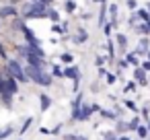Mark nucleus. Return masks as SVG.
Returning a JSON list of instances; mask_svg holds the SVG:
<instances>
[{
	"mask_svg": "<svg viewBox=\"0 0 150 140\" xmlns=\"http://www.w3.org/2000/svg\"><path fill=\"white\" fill-rule=\"evenodd\" d=\"M117 140H132V138H129V136H119Z\"/></svg>",
	"mask_w": 150,
	"mask_h": 140,
	"instance_id": "obj_43",
	"label": "nucleus"
},
{
	"mask_svg": "<svg viewBox=\"0 0 150 140\" xmlns=\"http://www.w3.org/2000/svg\"><path fill=\"white\" fill-rule=\"evenodd\" d=\"M136 134H138L140 140H146V138H148V128H146V124H140V126L136 128Z\"/></svg>",
	"mask_w": 150,
	"mask_h": 140,
	"instance_id": "obj_22",
	"label": "nucleus"
},
{
	"mask_svg": "<svg viewBox=\"0 0 150 140\" xmlns=\"http://www.w3.org/2000/svg\"><path fill=\"white\" fill-rule=\"evenodd\" d=\"M144 9H146V11L150 13V2H146V6H144Z\"/></svg>",
	"mask_w": 150,
	"mask_h": 140,
	"instance_id": "obj_45",
	"label": "nucleus"
},
{
	"mask_svg": "<svg viewBox=\"0 0 150 140\" xmlns=\"http://www.w3.org/2000/svg\"><path fill=\"white\" fill-rule=\"evenodd\" d=\"M123 58L127 60V64H129L132 68H138V66H140V62H142V58H140V56H136L134 52H125V54H123Z\"/></svg>",
	"mask_w": 150,
	"mask_h": 140,
	"instance_id": "obj_13",
	"label": "nucleus"
},
{
	"mask_svg": "<svg viewBox=\"0 0 150 140\" xmlns=\"http://www.w3.org/2000/svg\"><path fill=\"white\" fill-rule=\"evenodd\" d=\"M82 103H84V93H82V91H78V93H76V97L72 99L70 107H72V109H76V107H80Z\"/></svg>",
	"mask_w": 150,
	"mask_h": 140,
	"instance_id": "obj_19",
	"label": "nucleus"
},
{
	"mask_svg": "<svg viewBox=\"0 0 150 140\" xmlns=\"http://www.w3.org/2000/svg\"><path fill=\"white\" fill-rule=\"evenodd\" d=\"M39 101H41V103H39V109H41V111H47V109L52 107V97H50V95L41 93V95H39Z\"/></svg>",
	"mask_w": 150,
	"mask_h": 140,
	"instance_id": "obj_14",
	"label": "nucleus"
},
{
	"mask_svg": "<svg viewBox=\"0 0 150 140\" xmlns=\"http://www.w3.org/2000/svg\"><path fill=\"white\" fill-rule=\"evenodd\" d=\"M19 17V6L15 4H2L0 6V21H8V19H15Z\"/></svg>",
	"mask_w": 150,
	"mask_h": 140,
	"instance_id": "obj_7",
	"label": "nucleus"
},
{
	"mask_svg": "<svg viewBox=\"0 0 150 140\" xmlns=\"http://www.w3.org/2000/svg\"><path fill=\"white\" fill-rule=\"evenodd\" d=\"M140 68H144L146 72H150V60H148V58H144V60L140 62Z\"/></svg>",
	"mask_w": 150,
	"mask_h": 140,
	"instance_id": "obj_36",
	"label": "nucleus"
},
{
	"mask_svg": "<svg viewBox=\"0 0 150 140\" xmlns=\"http://www.w3.org/2000/svg\"><path fill=\"white\" fill-rule=\"evenodd\" d=\"M136 15H138V19L142 21V23H146V21H150V13L144 9V6H140L138 11H136Z\"/></svg>",
	"mask_w": 150,
	"mask_h": 140,
	"instance_id": "obj_23",
	"label": "nucleus"
},
{
	"mask_svg": "<svg viewBox=\"0 0 150 140\" xmlns=\"http://www.w3.org/2000/svg\"><path fill=\"white\" fill-rule=\"evenodd\" d=\"M99 89H101V82H99V80H97V82H93V91H99Z\"/></svg>",
	"mask_w": 150,
	"mask_h": 140,
	"instance_id": "obj_40",
	"label": "nucleus"
},
{
	"mask_svg": "<svg viewBox=\"0 0 150 140\" xmlns=\"http://www.w3.org/2000/svg\"><path fill=\"white\" fill-rule=\"evenodd\" d=\"M25 74L29 78V82L37 85V87H52L54 85V76L47 72V70H41V68H35V66H29L25 64Z\"/></svg>",
	"mask_w": 150,
	"mask_h": 140,
	"instance_id": "obj_3",
	"label": "nucleus"
},
{
	"mask_svg": "<svg viewBox=\"0 0 150 140\" xmlns=\"http://www.w3.org/2000/svg\"><path fill=\"white\" fill-rule=\"evenodd\" d=\"M0 31H2V21H0Z\"/></svg>",
	"mask_w": 150,
	"mask_h": 140,
	"instance_id": "obj_48",
	"label": "nucleus"
},
{
	"mask_svg": "<svg viewBox=\"0 0 150 140\" xmlns=\"http://www.w3.org/2000/svg\"><path fill=\"white\" fill-rule=\"evenodd\" d=\"M146 58H148V60H150V50H148V54H146Z\"/></svg>",
	"mask_w": 150,
	"mask_h": 140,
	"instance_id": "obj_47",
	"label": "nucleus"
},
{
	"mask_svg": "<svg viewBox=\"0 0 150 140\" xmlns=\"http://www.w3.org/2000/svg\"><path fill=\"white\" fill-rule=\"evenodd\" d=\"M103 33H105V37H107V39H109V37H113V27H111V23H109V21L103 25Z\"/></svg>",
	"mask_w": 150,
	"mask_h": 140,
	"instance_id": "obj_30",
	"label": "nucleus"
},
{
	"mask_svg": "<svg viewBox=\"0 0 150 140\" xmlns=\"http://www.w3.org/2000/svg\"><path fill=\"white\" fill-rule=\"evenodd\" d=\"M47 19H50V23H60L62 19H60V11L56 9V6H50V11H47Z\"/></svg>",
	"mask_w": 150,
	"mask_h": 140,
	"instance_id": "obj_17",
	"label": "nucleus"
},
{
	"mask_svg": "<svg viewBox=\"0 0 150 140\" xmlns=\"http://www.w3.org/2000/svg\"><path fill=\"white\" fill-rule=\"evenodd\" d=\"M99 113H101V115H103V117H105V119H111V122H113V119H117V117H119V115H117V113H115V111H113V109H103V107H101V111H99Z\"/></svg>",
	"mask_w": 150,
	"mask_h": 140,
	"instance_id": "obj_21",
	"label": "nucleus"
},
{
	"mask_svg": "<svg viewBox=\"0 0 150 140\" xmlns=\"http://www.w3.org/2000/svg\"><path fill=\"white\" fill-rule=\"evenodd\" d=\"M50 68H52L50 74H52L54 78H64V66H62V64H52Z\"/></svg>",
	"mask_w": 150,
	"mask_h": 140,
	"instance_id": "obj_15",
	"label": "nucleus"
},
{
	"mask_svg": "<svg viewBox=\"0 0 150 140\" xmlns=\"http://www.w3.org/2000/svg\"><path fill=\"white\" fill-rule=\"evenodd\" d=\"M103 140H117V134L115 136H109V138H103Z\"/></svg>",
	"mask_w": 150,
	"mask_h": 140,
	"instance_id": "obj_44",
	"label": "nucleus"
},
{
	"mask_svg": "<svg viewBox=\"0 0 150 140\" xmlns=\"http://www.w3.org/2000/svg\"><path fill=\"white\" fill-rule=\"evenodd\" d=\"M19 140H23V138H19Z\"/></svg>",
	"mask_w": 150,
	"mask_h": 140,
	"instance_id": "obj_49",
	"label": "nucleus"
},
{
	"mask_svg": "<svg viewBox=\"0 0 150 140\" xmlns=\"http://www.w3.org/2000/svg\"><path fill=\"white\" fill-rule=\"evenodd\" d=\"M80 19H82V21H91V19H93V15H91V13H82V15H80Z\"/></svg>",
	"mask_w": 150,
	"mask_h": 140,
	"instance_id": "obj_38",
	"label": "nucleus"
},
{
	"mask_svg": "<svg viewBox=\"0 0 150 140\" xmlns=\"http://www.w3.org/2000/svg\"><path fill=\"white\" fill-rule=\"evenodd\" d=\"M60 130H62V126H56V128L52 130V134H60Z\"/></svg>",
	"mask_w": 150,
	"mask_h": 140,
	"instance_id": "obj_41",
	"label": "nucleus"
},
{
	"mask_svg": "<svg viewBox=\"0 0 150 140\" xmlns=\"http://www.w3.org/2000/svg\"><path fill=\"white\" fill-rule=\"evenodd\" d=\"M19 93V82L17 78H13L4 66L0 68V101H2L4 107H11L13 105V97Z\"/></svg>",
	"mask_w": 150,
	"mask_h": 140,
	"instance_id": "obj_2",
	"label": "nucleus"
},
{
	"mask_svg": "<svg viewBox=\"0 0 150 140\" xmlns=\"http://www.w3.org/2000/svg\"><path fill=\"white\" fill-rule=\"evenodd\" d=\"M93 2H97V4L101 6V4H109V0H93Z\"/></svg>",
	"mask_w": 150,
	"mask_h": 140,
	"instance_id": "obj_39",
	"label": "nucleus"
},
{
	"mask_svg": "<svg viewBox=\"0 0 150 140\" xmlns=\"http://www.w3.org/2000/svg\"><path fill=\"white\" fill-rule=\"evenodd\" d=\"M136 89H138V82H136V80H134V78H129V80H127V82H125V87H123V93H125V95H127V93H134V91H136Z\"/></svg>",
	"mask_w": 150,
	"mask_h": 140,
	"instance_id": "obj_24",
	"label": "nucleus"
},
{
	"mask_svg": "<svg viewBox=\"0 0 150 140\" xmlns=\"http://www.w3.org/2000/svg\"><path fill=\"white\" fill-rule=\"evenodd\" d=\"M115 80H117V74L115 72H107L105 74V82L107 85H115Z\"/></svg>",
	"mask_w": 150,
	"mask_h": 140,
	"instance_id": "obj_32",
	"label": "nucleus"
},
{
	"mask_svg": "<svg viewBox=\"0 0 150 140\" xmlns=\"http://www.w3.org/2000/svg\"><path fill=\"white\" fill-rule=\"evenodd\" d=\"M134 31H136L140 37H142V35H148V37H150V31H148V25H146V23H138V25L134 27Z\"/></svg>",
	"mask_w": 150,
	"mask_h": 140,
	"instance_id": "obj_20",
	"label": "nucleus"
},
{
	"mask_svg": "<svg viewBox=\"0 0 150 140\" xmlns=\"http://www.w3.org/2000/svg\"><path fill=\"white\" fill-rule=\"evenodd\" d=\"M47 11H50V6L41 4L39 0H23L19 6V17L23 21H31V19L43 21V19H47Z\"/></svg>",
	"mask_w": 150,
	"mask_h": 140,
	"instance_id": "obj_1",
	"label": "nucleus"
},
{
	"mask_svg": "<svg viewBox=\"0 0 150 140\" xmlns=\"http://www.w3.org/2000/svg\"><path fill=\"white\" fill-rule=\"evenodd\" d=\"M64 78H68V80H80L82 78V72H80V66H76V64H70V66H64Z\"/></svg>",
	"mask_w": 150,
	"mask_h": 140,
	"instance_id": "obj_9",
	"label": "nucleus"
},
{
	"mask_svg": "<svg viewBox=\"0 0 150 140\" xmlns=\"http://www.w3.org/2000/svg\"><path fill=\"white\" fill-rule=\"evenodd\" d=\"M25 64H29V66H35V68H41V70H45V68H47V58H39V56H33V54H29V56L25 58Z\"/></svg>",
	"mask_w": 150,
	"mask_h": 140,
	"instance_id": "obj_12",
	"label": "nucleus"
},
{
	"mask_svg": "<svg viewBox=\"0 0 150 140\" xmlns=\"http://www.w3.org/2000/svg\"><path fill=\"white\" fill-rule=\"evenodd\" d=\"M123 107H125V109H132L134 113H138V111H140V107H138L132 99H125V101H123Z\"/></svg>",
	"mask_w": 150,
	"mask_h": 140,
	"instance_id": "obj_27",
	"label": "nucleus"
},
{
	"mask_svg": "<svg viewBox=\"0 0 150 140\" xmlns=\"http://www.w3.org/2000/svg\"><path fill=\"white\" fill-rule=\"evenodd\" d=\"M88 31L84 29V27H76V33L74 35H70V41L74 43V45H82V43H86L88 41Z\"/></svg>",
	"mask_w": 150,
	"mask_h": 140,
	"instance_id": "obj_8",
	"label": "nucleus"
},
{
	"mask_svg": "<svg viewBox=\"0 0 150 140\" xmlns=\"http://www.w3.org/2000/svg\"><path fill=\"white\" fill-rule=\"evenodd\" d=\"M0 60H8V54H6V48H4V43H2V39H0Z\"/></svg>",
	"mask_w": 150,
	"mask_h": 140,
	"instance_id": "obj_34",
	"label": "nucleus"
},
{
	"mask_svg": "<svg viewBox=\"0 0 150 140\" xmlns=\"http://www.w3.org/2000/svg\"><path fill=\"white\" fill-rule=\"evenodd\" d=\"M60 62H62L64 66L74 64V54H72V52H62V54H60Z\"/></svg>",
	"mask_w": 150,
	"mask_h": 140,
	"instance_id": "obj_18",
	"label": "nucleus"
},
{
	"mask_svg": "<svg viewBox=\"0 0 150 140\" xmlns=\"http://www.w3.org/2000/svg\"><path fill=\"white\" fill-rule=\"evenodd\" d=\"M105 62H107V56H103V54H99V56L95 58V66H97V68L105 66Z\"/></svg>",
	"mask_w": 150,
	"mask_h": 140,
	"instance_id": "obj_31",
	"label": "nucleus"
},
{
	"mask_svg": "<svg viewBox=\"0 0 150 140\" xmlns=\"http://www.w3.org/2000/svg\"><path fill=\"white\" fill-rule=\"evenodd\" d=\"M39 132L41 134H52V130H47V128H39Z\"/></svg>",
	"mask_w": 150,
	"mask_h": 140,
	"instance_id": "obj_42",
	"label": "nucleus"
},
{
	"mask_svg": "<svg viewBox=\"0 0 150 140\" xmlns=\"http://www.w3.org/2000/svg\"><path fill=\"white\" fill-rule=\"evenodd\" d=\"M4 70H6L13 78H17L19 85H27V82H29V78H27V74H25V64H23L19 58H8V60L4 62Z\"/></svg>",
	"mask_w": 150,
	"mask_h": 140,
	"instance_id": "obj_4",
	"label": "nucleus"
},
{
	"mask_svg": "<svg viewBox=\"0 0 150 140\" xmlns=\"http://www.w3.org/2000/svg\"><path fill=\"white\" fill-rule=\"evenodd\" d=\"M64 11L68 15H74L78 11V2H76V0H64Z\"/></svg>",
	"mask_w": 150,
	"mask_h": 140,
	"instance_id": "obj_16",
	"label": "nucleus"
},
{
	"mask_svg": "<svg viewBox=\"0 0 150 140\" xmlns=\"http://www.w3.org/2000/svg\"><path fill=\"white\" fill-rule=\"evenodd\" d=\"M138 23H142V21L138 19V15H136V11H134V13H129V17H127V25H129V27L134 29V27H136Z\"/></svg>",
	"mask_w": 150,
	"mask_h": 140,
	"instance_id": "obj_26",
	"label": "nucleus"
},
{
	"mask_svg": "<svg viewBox=\"0 0 150 140\" xmlns=\"http://www.w3.org/2000/svg\"><path fill=\"white\" fill-rule=\"evenodd\" d=\"M31 124H33V117H27V119L23 122V126H21V130H19V134L23 136V134H25V132H27V130L31 128Z\"/></svg>",
	"mask_w": 150,
	"mask_h": 140,
	"instance_id": "obj_28",
	"label": "nucleus"
},
{
	"mask_svg": "<svg viewBox=\"0 0 150 140\" xmlns=\"http://www.w3.org/2000/svg\"><path fill=\"white\" fill-rule=\"evenodd\" d=\"M125 6L129 9V13H134V11L140 9V6H138V0H125Z\"/></svg>",
	"mask_w": 150,
	"mask_h": 140,
	"instance_id": "obj_33",
	"label": "nucleus"
},
{
	"mask_svg": "<svg viewBox=\"0 0 150 140\" xmlns=\"http://www.w3.org/2000/svg\"><path fill=\"white\" fill-rule=\"evenodd\" d=\"M19 35H23V39H25V43H29V45H41V41H39V37H37V33L27 25V23H23L21 25V29H19Z\"/></svg>",
	"mask_w": 150,
	"mask_h": 140,
	"instance_id": "obj_6",
	"label": "nucleus"
},
{
	"mask_svg": "<svg viewBox=\"0 0 150 140\" xmlns=\"http://www.w3.org/2000/svg\"><path fill=\"white\" fill-rule=\"evenodd\" d=\"M146 128H148V134H150V119L146 122Z\"/></svg>",
	"mask_w": 150,
	"mask_h": 140,
	"instance_id": "obj_46",
	"label": "nucleus"
},
{
	"mask_svg": "<svg viewBox=\"0 0 150 140\" xmlns=\"http://www.w3.org/2000/svg\"><path fill=\"white\" fill-rule=\"evenodd\" d=\"M99 111H101V107H99L97 103H88V101H84L80 107L72 109V122H88L91 115H93V113H99Z\"/></svg>",
	"mask_w": 150,
	"mask_h": 140,
	"instance_id": "obj_5",
	"label": "nucleus"
},
{
	"mask_svg": "<svg viewBox=\"0 0 150 140\" xmlns=\"http://www.w3.org/2000/svg\"><path fill=\"white\" fill-rule=\"evenodd\" d=\"M97 74H99V78H105V74H107V68H105V66L97 68Z\"/></svg>",
	"mask_w": 150,
	"mask_h": 140,
	"instance_id": "obj_37",
	"label": "nucleus"
},
{
	"mask_svg": "<svg viewBox=\"0 0 150 140\" xmlns=\"http://www.w3.org/2000/svg\"><path fill=\"white\" fill-rule=\"evenodd\" d=\"M66 140H88L86 136H82V134H68V136H64Z\"/></svg>",
	"mask_w": 150,
	"mask_h": 140,
	"instance_id": "obj_35",
	"label": "nucleus"
},
{
	"mask_svg": "<svg viewBox=\"0 0 150 140\" xmlns=\"http://www.w3.org/2000/svg\"><path fill=\"white\" fill-rule=\"evenodd\" d=\"M113 37H115L113 41H115V48H117V52L123 56V54L127 52V45H129V41H127V35H125V33H115Z\"/></svg>",
	"mask_w": 150,
	"mask_h": 140,
	"instance_id": "obj_11",
	"label": "nucleus"
},
{
	"mask_svg": "<svg viewBox=\"0 0 150 140\" xmlns=\"http://www.w3.org/2000/svg\"><path fill=\"white\" fill-rule=\"evenodd\" d=\"M132 78L138 82V87H148V72L144 70V68H134L132 70Z\"/></svg>",
	"mask_w": 150,
	"mask_h": 140,
	"instance_id": "obj_10",
	"label": "nucleus"
},
{
	"mask_svg": "<svg viewBox=\"0 0 150 140\" xmlns=\"http://www.w3.org/2000/svg\"><path fill=\"white\" fill-rule=\"evenodd\" d=\"M13 126H6V128H2V130H0V140H4V138H8L11 134H13Z\"/></svg>",
	"mask_w": 150,
	"mask_h": 140,
	"instance_id": "obj_29",
	"label": "nucleus"
},
{
	"mask_svg": "<svg viewBox=\"0 0 150 140\" xmlns=\"http://www.w3.org/2000/svg\"><path fill=\"white\" fill-rule=\"evenodd\" d=\"M142 124V117H138V115H134L129 122H127V128H129V132H136V128Z\"/></svg>",
	"mask_w": 150,
	"mask_h": 140,
	"instance_id": "obj_25",
	"label": "nucleus"
}]
</instances>
